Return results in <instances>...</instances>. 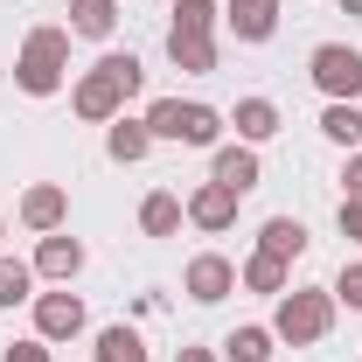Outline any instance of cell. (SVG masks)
<instances>
[{
  "mask_svg": "<svg viewBox=\"0 0 362 362\" xmlns=\"http://www.w3.org/2000/svg\"><path fill=\"white\" fill-rule=\"evenodd\" d=\"M139 84H146V63H139L133 49H112V56H98L84 77H77V90H70V112H77L84 126H112Z\"/></svg>",
  "mask_w": 362,
  "mask_h": 362,
  "instance_id": "obj_1",
  "label": "cell"
},
{
  "mask_svg": "<svg viewBox=\"0 0 362 362\" xmlns=\"http://www.w3.org/2000/svg\"><path fill=\"white\" fill-rule=\"evenodd\" d=\"M63 77H70V28H56V21L28 28V42L14 56V84L28 90V98H56Z\"/></svg>",
  "mask_w": 362,
  "mask_h": 362,
  "instance_id": "obj_2",
  "label": "cell"
},
{
  "mask_svg": "<svg viewBox=\"0 0 362 362\" xmlns=\"http://www.w3.org/2000/svg\"><path fill=\"white\" fill-rule=\"evenodd\" d=\"M146 133H153V139H175V146H216L223 112L202 105V98H153V105H146Z\"/></svg>",
  "mask_w": 362,
  "mask_h": 362,
  "instance_id": "obj_3",
  "label": "cell"
},
{
  "mask_svg": "<svg viewBox=\"0 0 362 362\" xmlns=\"http://www.w3.org/2000/svg\"><path fill=\"white\" fill-rule=\"evenodd\" d=\"M327 327H334V293H320V286L279 293V314H272V334H279V341L314 349V341H327Z\"/></svg>",
  "mask_w": 362,
  "mask_h": 362,
  "instance_id": "obj_4",
  "label": "cell"
},
{
  "mask_svg": "<svg viewBox=\"0 0 362 362\" xmlns=\"http://www.w3.org/2000/svg\"><path fill=\"white\" fill-rule=\"evenodd\" d=\"M307 77H314L327 98L356 105V98H362V49H349V42H320L314 56H307Z\"/></svg>",
  "mask_w": 362,
  "mask_h": 362,
  "instance_id": "obj_5",
  "label": "cell"
},
{
  "mask_svg": "<svg viewBox=\"0 0 362 362\" xmlns=\"http://www.w3.org/2000/svg\"><path fill=\"white\" fill-rule=\"evenodd\" d=\"M181 293L195 307H216V300L237 293V265H230L223 251H202V258H188V272H181Z\"/></svg>",
  "mask_w": 362,
  "mask_h": 362,
  "instance_id": "obj_6",
  "label": "cell"
},
{
  "mask_svg": "<svg viewBox=\"0 0 362 362\" xmlns=\"http://www.w3.org/2000/svg\"><path fill=\"white\" fill-rule=\"evenodd\" d=\"M35 334L42 341H77L84 334V300L63 286V293H35Z\"/></svg>",
  "mask_w": 362,
  "mask_h": 362,
  "instance_id": "obj_7",
  "label": "cell"
},
{
  "mask_svg": "<svg viewBox=\"0 0 362 362\" xmlns=\"http://www.w3.org/2000/svg\"><path fill=\"white\" fill-rule=\"evenodd\" d=\"M237 202H244V195H230L223 181H202V188H195V195H188L181 209H188V223H195V230H209V237H223V230L237 223Z\"/></svg>",
  "mask_w": 362,
  "mask_h": 362,
  "instance_id": "obj_8",
  "label": "cell"
},
{
  "mask_svg": "<svg viewBox=\"0 0 362 362\" xmlns=\"http://www.w3.org/2000/svg\"><path fill=\"white\" fill-rule=\"evenodd\" d=\"M28 265H35V279H56V286H70V279L84 272V244H77L70 230H49L42 244H35V258H28Z\"/></svg>",
  "mask_w": 362,
  "mask_h": 362,
  "instance_id": "obj_9",
  "label": "cell"
},
{
  "mask_svg": "<svg viewBox=\"0 0 362 362\" xmlns=\"http://www.w3.org/2000/svg\"><path fill=\"white\" fill-rule=\"evenodd\" d=\"M21 223L35 230V237L63 230V223H70V188H56V181H35V188L21 195Z\"/></svg>",
  "mask_w": 362,
  "mask_h": 362,
  "instance_id": "obj_10",
  "label": "cell"
},
{
  "mask_svg": "<svg viewBox=\"0 0 362 362\" xmlns=\"http://www.w3.org/2000/svg\"><path fill=\"white\" fill-rule=\"evenodd\" d=\"M223 28L237 35V42H272L279 0H223Z\"/></svg>",
  "mask_w": 362,
  "mask_h": 362,
  "instance_id": "obj_11",
  "label": "cell"
},
{
  "mask_svg": "<svg viewBox=\"0 0 362 362\" xmlns=\"http://www.w3.org/2000/svg\"><path fill=\"white\" fill-rule=\"evenodd\" d=\"M258 175H265V168H258V146H244V139H237V146H216V160H209V181H223L230 195H251Z\"/></svg>",
  "mask_w": 362,
  "mask_h": 362,
  "instance_id": "obj_12",
  "label": "cell"
},
{
  "mask_svg": "<svg viewBox=\"0 0 362 362\" xmlns=\"http://www.w3.org/2000/svg\"><path fill=\"white\" fill-rule=\"evenodd\" d=\"M168 63H175V70H188V77H209V70H216V35L168 28Z\"/></svg>",
  "mask_w": 362,
  "mask_h": 362,
  "instance_id": "obj_13",
  "label": "cell"
},
{
  "mask_svg": "<svg viewBox=\"0 0 362 362\" xmlns=\"http://www.w3.org/2000/svg\"><path fill=\"white\" fill-rule=\"evenodd\" d=\"M237 286H244V293H265V300H279V293L293 286V265H286V258H265V251H251V258L237 265Z\"/></svg>",
  "mask_w": 362,
  "mask_h": 362,
  "instance_id": "obj_14",
  "label": "cell"
},
{
  "mask_svg": "<svg viewBox=\"0 0 362 362\" xmlns=\"http://www.w3.org/2000/svg\"><path fill=\"white\" fill-rule=\"evenodd\" d=\"M230 126H237V139H244V146H265V139L279 133V105H272V98H237Z\"/></svg>",
  "mask_w": 362,
  "mask_h": 362,
  "instance_id": "obj_15",
  "label": "cell"
},
{
  "mask_svg": "<svg viewBox=\"0 0 362 362\" xmlns=\"http://www.w3.org/2000/svg\"><path fill=\"white\" fill-rule=\"evenodd\" d=\"M258 251L293 265V258L307 251V223H300V216H265V223H258Z\"/></svg>",
  "mask_w": 362,
  "mask_h": 362,
  "instance_id": "obj_16",
  "label": "cell"
},
{
  "mask_svg": "<svg viewBox=\"0 0 362 362\" xmlns=\"http://www.w3.org/2000/svg\"><path fill=\"white\" fill-rule=\"evenodd\" d=\"M105 153H112V160H126V168H133V160H146V153H153L146 119H126V112H119V119H112V133H105Z\"/></svg>",
  "mask_w": 362,
  "mask_h": 362,
  "instance_id": "obj_17",
  "label": "cell"
},
{
  "mask_svg": "<svg viewBox=\"0 0 362 362\" xmlns=\"http://www.w3.org/2000/svg\"><path fill=\"white\" fill-rule=\"evenodd\" d=\"M112 28H119V0H70V35L105 42Z\"/></svg>",
  "mask_w": 362,
  "mask_h": 362,
  "instance_id": "obj_18",
  "label": "cell"
},
{
  "mask_svg": "<svg viewBox=\"0 0 362 362\" xmlns=\"http://www.w3.org/2000/svg\"><path fill=\"white\" fill-rule=\"evenodd\" d=\"M181 216H188V209H181V195H168V188H153V195L139 202V230H146V237H175Z\"/></svg>",
  "mask_w": 362,
  "mask_h": 362,
  "instance_id": "obj_19",
  "label": "cell"
},
{
  "mask_svg": "<svg viewBox=\"0 0 362 362\" xmlns=\"http://www.w3.org/2000/svg\"><path fill=\"white\" fill-rule=\"evenodd\" d=\"M98 362H146V341H139V327H126V320L98 327Z\"/></svg>",
  "mask_w": 362,
  "mask_h": 362,
  "instance_id": "obj_20",
  "label": "cell"
},
{
  "mask_svg": "<svg viewBox=\"0 0 362 362\" xmlns=\"http://www.w3.org/2000/svg\"><path fill=\"white\" fill-rule=\"evenodd\" d=\"M320 133L334 139V146H362V105H341V98H327V112H320Z\"/></svg>",
  "mask_w": 362,
  "mask_h": 362,
  "instance_id": "obj_21",
  "label": "cell"
},
{
  "mask_svg": "<svg viewBox=\"0 0 362 362\" xmlns=\"http://www.w3.org/2000/svg\"><path fill=\"white\" fill-rule=\"evenodd\" d=\"M35 300V265L28 258H0V307H28Z\"/></svg>",
  "mask_w": 362,
  "mask_h": 362,
  "instance_id": "obj_22",
  "label": "cell"
},
{
  "mask_svg": "<svg viewBox=\"0 0 362 362\" xmlns=\"http://www.w3.org/2000/svg\"><path fill=\"white\" fill-rule=\"evenodd\" d=\"M272 341H279L272 327H237L223 341V362H272Z\"/></svg>",
  "mask_w": 362,
  "mask_h": 362,
  "instance_id": "obj_23",
  "label": "cell"
},
{
  "mask_svg": "<svg viewBox=\"0 0 362 362\" xmlns=\"http://www.w3.org/2000/svg\"><path fill=\"white\" fill-rule=\"evenodd\" d=\"M216 21H223V7H216V0H175V21H168V28H188V35H216Z\"/></svg>",
  "mask_w": 362,
  "mask_h": 362,
  "instance_id": "obj_24",
  "label": "cell"
},
{
  "mask_svg": "<svg viewBox=\"0 0 362 362\" xmlns=\"http://www.w3.org/2000/svg\"><path fill=\"white\" fill-rule=\"evenodd\" d=\"M327 293H334V307H349V314H362V265H341V279H334Z\"/></svg>",
  "mask_w": 362,
  "mask_h": 362,
  "instance_id": "obj_25",
  "label": "cell"
},
{
  "mask_svg": "<svg viewBox=\"0 0 362 362\" xmlns=\"http://www.w3.org/2000/svg\"><path fill=\"white\" fill-rule=\"evenodd\" d=\"M0 362H49V341L42 334H28V341H7V356Z\"/></svg>",
  "mask_w": 362,
  "mask_h": 362,
  "instance_id": "obj_26",
  "label": "cell"
},
{
  "mask_svg": "<svg viewBox=\"0 0 362 362\" xmlns=\"http://www.w3.org/2000/svg\"><path fill=\"white\" fill-rule=\"evenodd\" d=\"M341 188H349V202H362V153H349V168H341Z\"/></svg>",
  "mask_w": 362,
  "mask_h": 362,
  "instance_id": "obj_27",
  "label": "cell"
},
{
  "mask_svg": "<svg viewBox=\"0 0 362 362\" xmlns=\"http://www.w3.org/2000/svg\"><path fill=\"white\" fill-rule=\"evenodd\" d=\"M341 237H362V202H349V195H341Z\"/></svg>",
  "mask_w": 362,
  "mask_h": 362,
  "instance_id": "obj_28",
  "label": "cell"
},
{
  "mask_svg": "<svg viewBox=\"0 0 362 362\" xmlns=\"http://www.w3.org/2000/svg\"><path fill=\"white\" fill-rule=\"evenodd\" d=\"M175 362H216V349H181Z\"/></svg>",
  "mask_w": 362,
  "mask_h": 362,
  "instance_id": "obj_29",
  "label": "cell"
},
{
  "mask_svg": "<svg viewBox=\"0 0 362 362\" xmlns=\"http://www.w3.org/2000/svg\"><path fill=\"white\" fill-rule=\"evenodd\" d=\"M341 14H362V0H341Z\"/></svg>",
  "mask_w": 362,
  "mask_h": 362,
  "instance_id": "obj_30",
  "label": "cell"
}]
</instances>
